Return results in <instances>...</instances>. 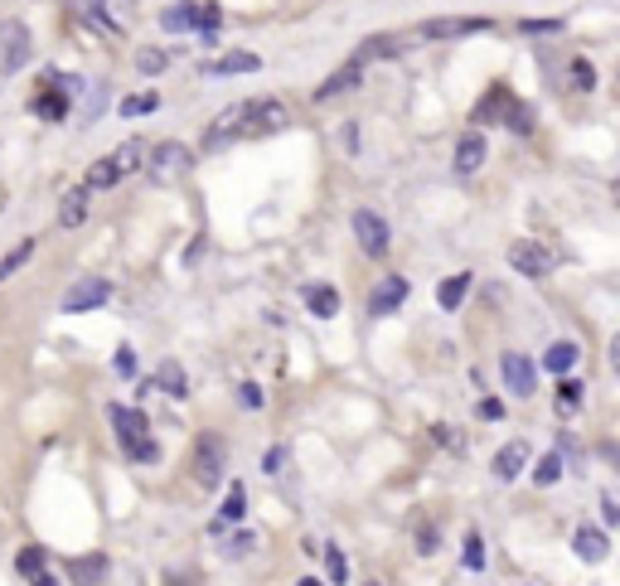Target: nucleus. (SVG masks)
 Here are the masks:
<instances>
[{"mask_svg": "<svg viewBox=\"0 0 620 586\" xmlns=\"http://www.w3.org/2000/svg\"><path fill=\"white\" fill-rule=\"evenodd\" d=\"M190 475L200 489H218L223 475H228V451H223V436L218 432H204L190 451Z\"/></svg>", "mask_w": 620, "mask_h": 586, "instance_id": "1", "label": "nucleus"}, {"mask_svg": "<svg viewBox=\"0 0 620 586\" xmlns=\"http://www.w3.org/2000/svg\"><path fill=\"white\" fill-rule=\"evenodd\" d=\"M190 165H194V155H190V145H180V141H161L146 155V175H151V184H161V190L180 184L190 175Z\"/></svg>", "mask_w": 620, "mask_h": 586, "instance_id": "2", "label": "nucleus"}, {"mask_svg": "<svg viewBox=\"0 0 620 586\" xmlns=\"http://www.w3.org/2000/svg\"><path fill=\"white\" fill-rule=\"evenodd\" d=\"M30 30H24L20 20H6L0 24V78H10V73H20L24 63H30Z\"/></svg>", "mask_w": 620, "mask_h": 586, "instance_id": "3", "label": "nucleus"}, {"mask_svg": "<svg viewBox=\"0 0 620 586\" xmlns=\"http://www.w3.org/2000/svg\"><path fill=\"white\" fill-rule=\"evenodd\" d=\"M354 238H359L364 257H388L393 247V233H388V219H378L374 209H354Z\"/></svg>", "mask_w": 620, "mask_h": 586, "instance_id": "4", "label": "nucleus"}, {"mask_svg": "<svg viewBox=\"0 0 620 586\" xmlns=\"http://www.w3.org/2000/svg\"><path fill=\"white\" fill-rule=\"evenodd\" d=\"M286 127H292V112H286V102L253 98V107H247V122H243V137H272V131H286Z\"/></svg>", "mask_w": 620, "mask_h": 586, "instance_id": "5", "label": "nucleus"}, {"mask_svg": "<svg viewBox=\"0 0 620 586\" xmlns=\"http://www.w3.org/2000/svg\"><path fill=\"white\" fill-rule=\"evenodd\" d=\"M499 378H505V388L514 397H533L538 388V368H533V358L529 354H519V350H509L505 358H499Z\"/></svg>", "mask_w": 620, "mask_h": 586, "instance_id": "6", "label": "nucleus"}, {"mask_svg": "<svg viewBox=\"0 0 620 586\" xmlns=\"http://www.w3.org/2000/svg\"><path fill=\"white\" fill-rule=\"evenodd\" d=\"M509 266L514 272H524V276H543L558 266V252H552L548 243H533V238H524V243H514L509 247Z\"/></svg>", "mask_w": 620, "mask_h": 586, "instance_id": "7", "label": "nucleus"}, {"mask_svg": "<svg viewBox=\"0 0 620 586\" xmlns=\"http://www.w3.org/2000/svg\"><path fill=\"white\" fill-rule=\"evenodd\" d=\"M112 301V282H102V276H88V282H78L63 291V311L78 315V311H98V305Z\"/></svg>", "mask_w": 620, "mask_h": 586, "instance_id": "8", "label": "nucleus"}, {"mask_svg": "<svg viewBox=\"0 0 620 586\" xmlns=\"http://www.w3.org/2000/svg\"><path fill=\"white\" fill-rule=\"evenodd\" d=\"M247 107H253V98H247V102H233L228 112H218V117H214V127H209V137H204V145H209V151H218V145H228V141H237V137H243Z\"/></svg>", "mask_w": 620, "mask_h": 586, "instance_id": "9", "label": "nucleus"}, {"mask_svg": "<svg viewBox=\"0 0 620 586\" xmlns=\"http://www.w3.org/2000/svg\"><path fill=\"white\" fill-rule=\"evenodd\" d=\"M490 30V20H475V16H466V20H427L417 30V39H466V34H485Z\"/></svg>", "mask_w": 620, "mask_h": 586, "instance_id": "10", "label": "nucleus"}, {"mask_svg": "<svg viewBox=\"0 0 620 586\" xmlns=\"http://www.w3.org/2000/svg\"><path fill=\"white\" fill-rule=\"evenodd\" d=\"M480 165H485V137H480V131H466V137L456 141V160H451V170H456L460 180H466V175H475Z\"/></svg>", "mask_w": 620, "mask_h": 586, "instance_id": "11", "label": "nucleus"}, {"mask_svg": "<svg viewBox=\"0 0 620 586\" xmlns=\"http://www.w3.org/2000/svg\"><path fill=\"white\" fill-rule=\"evenodd\" d=\"M572 553L582 557V563H591V567H597V563H606V553H611V538H606L601 528L582 524V528L572 533Z\"/></svg>", "mask_w": 620, "mask_h": 586, "instance_id": "12", "label": "nucleus"}, {"mask_svg": "<svg viewBox=\"0 0 620 586\" xmlns=\"http://www.w3.org/2000/svg\"><path fill=\"white\" fill-rule=\"evenodd\" d=\"M108 422H112V432L116 436H122V446L131 451V446H136L141 442V436H146V417H141V412L136 407H108Z\"/></svg>", "mask_w": 620, "mask_h": 586, "instance_id": "13", "label": "nucleus"}, {"mask_svg": "<svg viewBox=\"0 0 620 586\" xmlns=\"http://www.w3.org/2000/svg\"><path fill=\"white\" fill-rule=\"evenodd\" d=\"M359 78H364V63L349 59L345 69H335L321 88H315V102H329V98H339V92H354V88H359Z\"/></svg>", "mask_w": 620, "mask_h": 586, "instance_id": "14", "label": "nucleus"}, {"mask_svg": "<svg viewBox=\"0 0 620 586\" xmlns=\"http://www.w3.org/2000/svg\"><path fill=\"white\" fill-rule=\"evenodd\" d=\"M98 20H102V30L126 34L136 24V0H98Z\"/></svg>", "mask_w": 620, "mask_h": 586, "instance_id": "15", "label": "nucleus"}, {"mask_svg": "<svg viewBox=\"0 0 620 586\" xmlns=\"http://www.w3.org/2000/svg\"><path fill=\"white\" fill-rule=\"evenodd\" d=\"M146 155H151V145L141 141V137H131L122 141L112 151V165H116V180H126V175H136V170H146Z\"/></svg>", "mask_w": 620, "mask_h": 586, "instance_id": "16", "label": "nucleus"}, {"mask_svg": "<svg viewBox=\"0 0 620 586\" xmlns=\"http://www.w3.org/2000/svg\"><path fill=\"white\" fill-rule=\"evenodd\" d=\"M524 465H529V446H524V442H509V446L495 456V465H490V471H495V479H499V485H509V479H519V471H524Z\"/></svg>", "mask_w": 620, "mask_h": 586, "instance_id": "17", "label": "nucleus"}, {"mask_svg": "<svg viewBox=\"0 0 620 586\" xmlns=\"http://www.w3.org/2000/svg\"><path fill=\"white\" fill-rule=\"evenodd\" d=\"M403 301H407V276H388V282L374 291V301H368V315H388V311H398Z\"/></svg>", "mask_w": 620, "mask_h": 586, "instance_id": "18", "label": "nucleus"}, {"mask_svg": "<svg viewBox=\"0 0 620 586\" xmlns=\"http://www.w3.org/2000/svg\"><path fill=\"white\" fill-rule=\"evenodd\" d=\"M262 69V59L257 53H247V49H233V53H223V59L209 63V73L214 78H233V73H257Z\"/></svg>", "mask_w": 620, "mask_h": 586, "instance_id": "19", "label": "nucleus"}, {"mask_svg": "<svg viewBox=\"0 0 620 586\" xmlns=\"http://www.w3.org/2000/svg\"><path fill=\"white\" fill-rule=\"evenodd\" d=\"M88 194H92V190H83V184L63 194V204H59V229H83V223H88Z\"/></svg>", "mask_w": 620, "mask_h": 586, "instance_id": "20", "label": "nucleus"}, {"mask_svg": "<svg viewBox=\"0 0 620 586\" xmlns=\"http://www.w3.org/2000/svg\"><path fill=\"white\" fill-rule=\"evenodd\" d=\"M69 577H73L78 586H98L102 577H108V557H102V553L73 557V563H69Z\"/></svg>", "mask_w": 620, "mask_h": 586, "instance_id": "21", "label": "nucleus"}, {"mask_svg": "<svg viewBox=\"0 0 620 586\" xmlns=\"http://www.w3.org/2000/svg\"><path fill=\"white\" fill-rule=\"evenodd\" d=\"M577 358H582V350H577L572 340H558V344H548V350H543V368L548 373H572Z\"/></svg>", "mask_w": 620, "mask_h": 586, "instance_id": "22", "label": "nucleus"}, {"mask_svg": "<svg viewBox=\"0 0 620 586\" xmlns=\"http://www.w3.org/2000/svg\"><path fill=\"white\" fill-rule=\"evenodd\" d=\"M470 282H475L470 272H456V276H446V282H441V291H437L441 311H460V301L470 296Z\"/></svg>", "mask_w": 620, "mask_h": 586, "instance_id": "23", "label": "nucleus"}, {"mask_svg": "<svg viewBox=\"0 0 620 586\" xmlns=\"http://www.w3.org/2000/svg\"><path fill=\"white\" fill-rule=\"evenodd\" d=\"M161 24L170 34H184V30H194V24H200V6H194V0H180V6H170L165 16H161Z\"/></svg>", "mask_w": 620, "mask_h": 586, "instance_id": "24", "label": "nucleus"}, {"mask_svg": "<svg viewBox=\"0 0 620 586\" xmlns=\"http://www.w3.org/2000/svg\"><path fill=\"white\" fill-rule=\"evenodd\" d=\"M243 514H247V489L233 479V485H228V495H223V509H218V528L243 524Z\"/></svg>", "mask_w": 620, "mask_h": 586, "instance_id": "25", "label": "nucleus"}, {"mask_svg": "<svg viewBox=\"0 0 620 586\" xmlns=\"http://www.w3.org/2000/svg\"><path fill=\"white\" fill-rule=\"evenodd\" d=\"M30 112L49 117V122H63V117H69V98H63V92H39V98L30 102Z\"/></svg>", "mask_w": 620, "mask_h": 586, "instance_id": "26", "label": "nucleus"}, {"mask_svg": "<svg viewBox=\"0 0 620 586\" xmlns=\"http://www.w3.org/2000/svg\"><path fill=\"white\" fill-rule=\"evenodd\" d=\"M30 257H34V238H20V243H16V247H10V252H6V257H0V282H6V276H16V272H20V266H24V262H30Z\"/></svg>", "mask_w": 620, "mask_h": 586, "instance_id": "27", "label": "nucleus"}, {"mask_svg": "<svg viewBox=\"0 0 620 586\" xmlns=\"http://www.w3.org/2000/svg\"><path fill=\"white\" fill-rule=\"evenodd\" d=\"M306 305H311V311L321 315V320H329V315L339 311V291H335V286H311V291H306Z\"/></svg>", "mask_w": 620, "mask_h": 586, "instance_id": "28", "label": "nucleus"}, {"mask_svg": "<svg viewBox=\"0 0 620 586\" xmlns=\"http://www.w3.org/2000/svg\"><path fill=\"white\" fill-rule=\"evenodd\" d=\"M116 184V165H112V155H102V160H92V170H88V180H83V190H112Z\"/></svg>", "mask_w": 620, "mask_h": 586, "instance_id": "29", "label": "nucleus"}, {"mask_svg": "<svg viewBox=\"0 0 620 586\" xmlns=\"http://www.w3.org/2000/svg\"><path fill=\"white\" fill-rule=\"evenodd\" d=\"M155 388H165L170 397H184V368L175 364V358H165L161 373H155Z\"/></svg>", "mask_w": 620, "mask_h": 586, "instance_id": "30", "label": "nucleus"}, {"mask_svg": "<svg viewBox=\"0 0 620 586\" xmlns=\"http://www.w3.org/2000/svg\"><path fill=\"white\" fill-rule=\"evenodd\" d=\"M582 397H587V388L577 378H562L558 383V412H562V417H572V412L582 407Z\"/></svg>", "mask_w": 620, "mask_h": 586, "instance_id": "31", "label": "nucleus"}, {"mask_svg": "<svg viewBox=\"0 0 620 586\" xmlns=\"http://www.w3.org/2000/svg\"><path fill=\"white\" fill-rule=\"evenodd\" d=\"M170 69V53L165 49H136V73H146V78H155V73H165Z\"/></svg>", "mask_w": 620, "mask_h": 586, "instance_id": "32", "label": "nucleus"}, {"mask_svg": "<svg viewBox=\"0 0 620 586\" xmlns=\"http://www.w3.org/2000/svg\"><path fill=\"white\" fill-rule=\"evenodd\" d=\"M533 479H538L543 489H548V485H558V479H562V456H558V451H548V456L533 465Z\"/></svg>", "mask_w": 620, "mask_h": 586, "instance_id": "33", "label": "nucleus"}, {"mask_svg": "<svg viewBox=\"0 0 620 586\" xmlns=\"http://www.w3.org/2000/svg\"><path fill=\"white\" fill-rule=\"evenodd\" d=\"M567 83H572L577 92H591V88H597V69H591L587 59H572V69H567Z\"/></svg>", "mask_w": 620, "mask_h": 586, "instance_id": "34", "label": "nucleus"}, {"mask_svg": "<svg viewBox=\"0 0 620 586\" xmlns=\"http://www.w3.org/2000/svg\"><path fill=\"white\" fill-rule=\"evenodd\" d=\"M155 107H161V92H136V98L122 102V117H146Z\"/></svg>", "mask_w": 620, "mask_h": 586, "instance_id": "35", "label": "nucleus"}, {"mask_svg": "<svg viewBox=\"0 0 620 586\" xmlns=\"http://www.w3.org/2000/svg\"><path fill=\"white\" fill-rule=\"evenodd\" d=\"M16 567L24 572V577H34V572H44V567H49V557H44V548H34V543H30V548H20Z\"/></svg>", "mask_w": 620, "mask_h": 586, "instance_id": "36", "label": "nucleus"}, {"mask_svg": "<svg viewBox=\"0 0 620 586\" xmlns=\"http://www.w3.org/2000/svg\"><path fill=\"white\" fill-rule=\"evenodd\" d=\"M460 563H466L470 572H480V567H485V543H480V533H475V528L466 533V553H460Z\"/></svg>", "mask_w": 620, "mask_h": 586, "instance_id": "37", "label": "nucleus"}, {"mask_svg": "<svg viewBox=\"0 0 620 586\" xmlns=\"http://www.w3.org/2000/svg\"><path fill=\"white\" fill-rule=\"evenodd\" d=\"M505 117H509V127L519 131V137H529V131H533V112H529V107H524L519 98L509 102V112H505Z\"/></svg>", "mask_w": 620, "mask_h": 586, "instance_id": "38", "label": "nucleus"}, {"mask_svg": "<svg viewBox=\"0 0 620 586\" xmlns=\"http://www.w3.org/2000/svg\"><path fill=\"white\" fill-rule=\"evenodd\" d=\"M325 567H329V582H349V563H345V553L339 548H325Z\"/></svg>", "mask_w": 620, "mask_h": 586, "instance_id": "39", "label": "nucleus"}, {"mask_svg": "<svg viewBox=\"0 0 620 586\" xmlns=\"http://www.w3.org/2000/svg\"><path fill=\"white\" fill-rule=\"evenodd\" d=\"M112 368L122 373V378H136V350H131V344H122V350H116V358H112Z\"/></svg>", "mask_w": 620, "mask_h": 586, "instance_id": "40", "label": "nucleus"}, {"mask_svg": "<svg viewBox=\"0 0 620 586\" xmlns=\"http://www.w3.org/2000/svg\"><path fill=\"white\" fill-rule=\"evenodd\" d=\"M437 543H441L437 524H421V528H417V548H421V557H431V553H437Z\"/></svg>", "mask_w": 620, "mask_h": 586, "instance_id": "41", "label": "nucleus"}, {"mask_svg": "<svg viewBox=\"0 0 620 586\" xmlns=\"http://www.w3.org/2000/svg\"><path fill=\"white\" fill-rule=\"evenodd\" d=\"M262 471H267V475H282V471H286V446H272L267 456H262Z\"/></svg>", "mask_w": 620, "mask_h": 586, "instance_id": "42", "label": "nucleus"}, {"mask_svg": "<svg viewBox=\"0 0 620 586\" xmlns=\"http://www.w3.org/2000/svg\"><path fill=\"white\" fill-rule=\"evenodd\" d=\"M218 6H200V24H194V30H200V34H214L218 30Z\"/></svg>", "mask_w": 620, "mask_h": 586, "instance_id": "43", "label": "nucleus"}, {"mask_svg": "<svg viewBox=\"0 0 620 586\" xmlns=\"http://www.w3.org/2000/svg\"><path fill=\"white\" fill-rule=\"evenodd\" d=\"M126 456H131V461H161V446H155V442H146V436H141V442L131 446Z\"/></svg>", "mask_w": 620, "mask_h": 586, "instance_id": "44", "label": "nucleus"}, {"mask_svg": "<svg viewBox=\"0 0 620 586\" xmlns=\"http://www.w3.org/2000/svg\"><path fill=\"white\" fill-rule=\"evenodd\" d=\"M519 30H524V34H558V30H562V20H524Z\"/></svg>", "mask_w": 620, "mask_h": 586, "instance_id": "45", "label": "nucleus"}, {"mask_svg": "<svg viewBox=\"0 0 620 586\" xmlns=\"http://www.w3.org/2000/svg\"><path fill=\"white\" fill-rule=\"evenodd\" d=\"M237 403H243L247 412H257L262 407V388H257V383H243V388H237Z\"/></svg>", "mask_w": 620, "mask_h": 586, "instance_id": "46", "label": "nucleus"}, {"mask_svg": "<svg viewBox=\"0 0 620 586\" xmlns=\"http://www.w3.org/2000/svg\"><path fill=\"white\" fill-rule=\"evenodd\" d=\"M601 518H606V528H616L620 524V504L611 495H601Z\"/></svg>", "mask_w": 620, "mask_h": 586, "instance_id": "47", "label": "nucleus"}, {"mask_svg": "<svg viewBox=\"0 0 620 586\" xmlns=\"http://www.w3.org/2000/svg\"><path fill=\"white\" fill-rule=\"evenodd\" d=\"M228 553H233V557H247V553H253V533H237V538L228 543Z\"/></svg>", "mask_w": 620, "mask_h": 586, "instance_id": "48", "label": "nucleus"}, {"mask_svg": "<svg viewBox=\"0 0 620 586\" xmlns=\"http://www.w3.org/2000/svg\"><path fill=\"white\" fill-rule=\"evenodd\" d=\"M339 145H345V151H359V127L345 122V131H339Z\"/></svg>", "mask_w": 620, "mask_h": 586, "instance_id": "49", "label": "nucleus"}, {"mask_svg": "<svg viewBox=\"0 0 620 586\" xmlns=\"http://www.w3.org/2000/svg\"><path fill=\"white\" fill-rule=\"evenodd\" d=\"M480 417H485V422H499V417H505V403H495V397H485V403H480Z\"/></svg>", "mask_w": 620, "mask_h": 586, "instance_id": "50", "label": "nucleus"}, {"mask_svg": "<svg viewBox=\"0 0 620 586\" xmlns=\"http://www.w3.org/2000/svg\"><path fill=\"white\" fill-rule=\"evenodd\" d=\"M30 582H34V586H59L54 577H49V567H44V572H34V577H30Z\"/></svg>", "mask_w": 620, "mask_h": 586, "instance_id": "51", "label": "nucleus"}, {"mask_svg": "<svg viewBox=\"0 0 620 586\" xmlns=\"http://www.w3.org/2000/svg\"><path fill=\"white\" fill-rule=\"evenodd\" d=\"M296 586H325V582H315V577H301Z\"/></svg>", "mask_w": 620, "mask_h": 586, "instance_id": "52", "label": "nucleus"}, {"mask_svg": "<svg viewBox=\"0 0 620 586\" xmlns=\"http://www.w3.org/2000/svg\"><path fill=\"white\" fill-rule=\"evenodd\" d=\"M368 586H378V582H368Z\"/></svg>", "mask_w": 620, "mask_h": 586, "instance_id": "53", "label": "nucleus"}]
</instances>
